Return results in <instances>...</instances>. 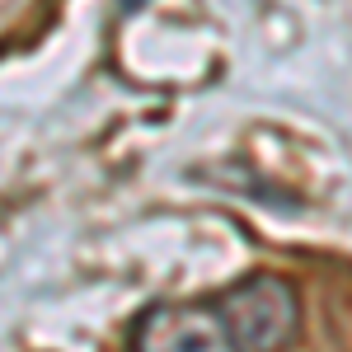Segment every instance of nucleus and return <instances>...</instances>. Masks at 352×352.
I'll return each instance as SVG.
<instances>
[{"instance_id": "1", "label": "nucleus", "mask_w": 352, "mask_h": 352, "mask_svg": "<svg viewBox=\"0 0 352 352\" xmlns=\"http://www.w3.org/2000/svg\"><path fill=\"white\" fill-rule=\"evenodd\" d=\"M217 315L240 352H287L300 338V292L282 272H249L217 300Z\"/></svg>"}, {"instance_id": "2", "label": "nucleus", "mask_w": 352, "mask_h": 352, "mask_svg": "<svg viewBox=\"0 0 352 352\" xmlns=\"http://www.w3.org/2000/svg\"><path fill=\"white\" fill-rule=\"evenodd\" d=\"M132 352H240L226 333L217 305L160 300L132 320Z\"/></svg>"}]
</instances>
